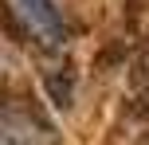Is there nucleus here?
I'll return each instance as SVG.
<instances>
[{"mask_svg":"<svg viewBox=\"0 0 149 145\" xmlns=\"http://www.w3.org/2000/svg\"><path fill=\"white\" fill-rule=\"evenodd\" d=\"M43 86H47V94H51V102H55L59 110L71 106L74 86H71V71H67V67H51V71H43Z\"/></svg>","mask_w":149,"mask_h":145,"instance_id":"f03ea898","label":"nucleus"},{"mask_svg":"<svg viewBox=\"0 0 149 145\" xmlns=\"http://www.w3.org/2000/svg\"><path fill=\"white\" fill-rule=\"evenodd\" d=\"M134 94H137V102L149 98V51L137 59V67H134Z\"/></svg>","mask_w":149,"mask_h":145,"instance_id":"7ed1b4c3","label":"nucleus"},{"mask_svg":"<svg viewBox=\"0 0 149 145\" xmlns=\"http://www.w3.org/2000/svg\"><path fill=\"white\" fill-rule=\"evenodd\" d=\"M12 8H20L28 16V28L39 31L47 43H63V24H59V12H55L51 0H16Z\"/></svg>","mask_w":149,"mask_h":145,"instance_id":"f257e3e1","label":"nucleus"}]
</instances>
